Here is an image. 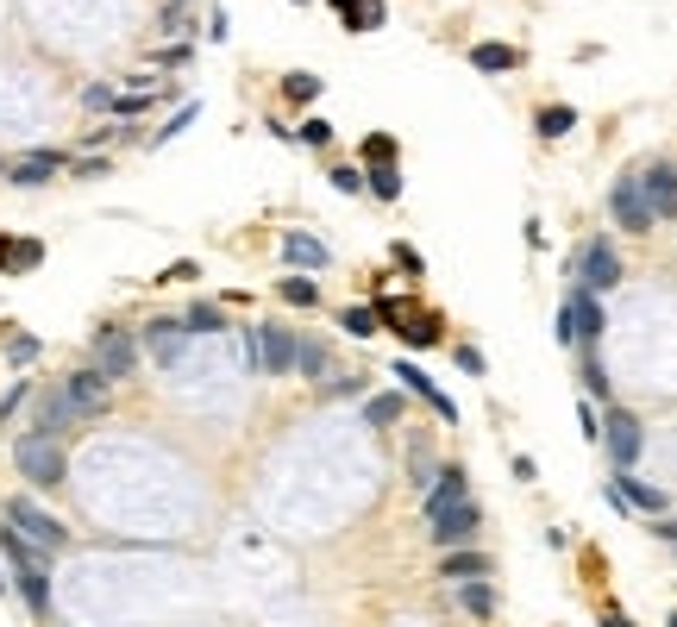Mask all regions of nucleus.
Segmentation results:
<instances>
[{"label":"nucleus","mask_w":677,"mask_h":627,"mask_svg":"<svg viewBox=\"0 0 677 627\" xmlns=\"http://www.w3.org/2000/svg\"><path fill=\"white\" fill-rule=\"evenodd\" d=\"M38 352H44V345H38L32 333H13V339H7V364H32Z\"/></svg>","instance_id":"obj_36"},{"label":"nucleus","mask_w":677,"mask_h":627,"mask_svg":"<svg viewBox=\"0 0 677 627\" xmlns=\"http://www.w3.org/2000/svg\"><path fill=\"white\" fill-rule=\"evenodd\" d=\"M0 559H13V577H19V602L44 621L51 615V571H44V559L51 552H38L32 540H19L13 527H0Z\"/></svg>","instance_id":"obj_1"},{"label":"nucleus","mask_w":677,"mask_h":627,"mask_svg":"<svg viewBox=\"0 0 677 627\" xmlns=\"http://www.w3.org/2000/svg\"><path fill=\"white\" fill-rule=\"evenodd\" d=\"M283 301H289V308H320V283H314V276H301V270H289L283 276Z\"/></svg>","instance_id":"obj_25"},{"label":"nucleus","mask_w":677,"mask_h":627,"mask_svg":"<svg viewBox=\"0 0 677 627\" xmlns=\"http://www.w3.org/2000/svg\"><path fill=\"white\" fill-rule=\"evenodd\" d=\"M0 176H7V164H0Z\"/></svg>","instance_id":"obj_48"},{"label":"nucleus","mask_w":677,"mask_h":627,"mask_svg":"<svg viewBox=\"0 0 677 627\" xmlns=\"http://www.w3.org/2000/svg\"><path fill=\"white\" fill-rule=\"evenodd\" d=\"M609 214H615L621 232H634V239H646V232L659 226V220H652V207H646V195H640V176H634V170H627L615 189H609Z\"/></svg>","instance_id":"obj_10"},{"label":"nucleus","mask_w":677,"mask_h":627,"mask_svg":"<svg viewBox=\"0 0 677 627\" xmlns=\"http://www.w3.org/2000/svg\"><path fill=\"white\" fill-rule=\"evenodd\" d=\"M364 421H370V427H395V421H402V396H395V389L370 396V402H364Z\"/></svg>","instance_id":"obj_26"},{"label":"nucleus","mask_w":677,"mask_h":627,"mask_svg":"<svg viewBox=\"0 0 677 627\" xmlns=\"http://www.w3.org/2000/svg\"><path fill=\"white\" fill-rule=\"evenodd\" d=\"M458 602H464V615H477V621L496 615V590H489V577H471V584H458Z\"/></svg>","instance_id":"obj_21"},{"label":"nucleus","mask_w":677,"mask_h":627,"mask_svg":"<svg viewBox=\"0 0 677 627\" xmlns=\"http://www.w3.org/2000/svg\"><path fill=\"white\" fill-rule=\"evenodd\" d=\"M283 258H289L301 276H308V270H320V264H333V251H326L314 232H283Z\"/></svg>","instance_id":"obj_19"},{"label":"nucleus","mask_w":677,"mask_h":627,"mask_svg":"<svg viewBox=\"0 0 677 627\" xmlns=\"http://www.w3.org/2000/svg\"><path fill=\"white\" fill-rule=\"evenodd\" d=\"M458 370H464V377H483V352H477V345H458Z\"/></svg>","instance_id":"obj_41"},{"label":"nucleus","mask_w":677,"mask_h":627,"mask_svg":"<svg viewBox=\"0 0 677 627\" xmlns=\"http://www.w3.org/2000/svg\"><path fill=\"white\" fill-rule=\"evenodd\" d=\"M44 264V245L38 239H13V264L7 270H38Z\"/></svg>","instance_id":"obj_33"},{"label":"nucleus","mask_w":677,"mask_h":627,"mask_svg":"<svg viewBox=\"0 0 677 627\" xmlns=\"http://www.w3.org/2000/svg\"><path fill=\"white\" fill-rule=\"evenodd\" d=\"M182 327L189 333H226V314L214 301H189V308H182Z\"/></svg>","instance_id":"obj_23"},{"label":"nucleus","mask_w":677,"mask_h":627,"mask_svg":"<svg viewBox=\"0 0 677 627\" xmlns=\"http://www.w3.org/2000/svg\"><path fill=\"white\" fill-rule=\"evenodd\" d=\"M57 170H63V151H32V157H19V164H7L13 189H44Z\"/></svg>","instance_id":"obj_17"},{"label":"nucleus","mask_w":677,"mask_h":627,"mask_svg":"<svg viewBox=\"0 0 677 627\" xmlns=\"http://www.w3.org/2000/svg\"><path fill=\"white\" fill-rule=\"evenodd\" d=\"M7 527L19 533V540H32L38 552H63V546H69V527L51 515V508H38L32 496H13V502H7Z\"/></svg>","instance_id":"obj_4"},{"label":"nucleus","mask_w":677,"mask_h":627,"mask_svg":"<svg viewBox=\"0 0 677 627\" xmlns=\"http://www.w3.org/2000/svg\"><path fill=\"white\" fill-rule=\"evenodd\" d=\"M57 396L69 402V414H76V421H95V414L113 402V383L101 377L95 364H82V370H69V377L57 383Z\"/></svg>","instance_id":"obj_6"},{"label":"nucleus","mask_w":677,"mask_h":627,"mask_svg":"<svg viewBox=\"0 0 677 627\" xmlns=\"http://www.w3.org/2000/svg\"><path fill=\"white\" fill-rule=\"evenodd\" d=\"M395 377H402V383L414 389V396H420V402H427V408L439 414V421H458V402H452V396H446V389H439V383H433L420 364H408V358H402V364H395Z\"/></svg>","instance_id":"obj_16"},{"label":"nucleus","mask_w":677,"mask_h":627,"mask_svg":"<svg viewBox=\"0 0 677 627\" xmlns=\"http://www.w3.org/2000/svg\"><path fill=\"white\" fill-rule=\"evenodd\" d=\"M609 502H615V508H640V515H665V490H652V483H640L634 471H615V483H609Z\"/></svg>","instance_id":"obj_14"},{"label":"nucleus","mask_w":677,"mask_h":627,"mask_svg":"<svg viewBox=\"0 0 677 627\" xmlns=\"http://www.w3.org/2000/svg\"><path fill=\"white\" fill-rule=\"evenodd\" d=\"M383 19H389V13H383V0H364L358 13H345V32H377Z\"/></svg>","instance_id":"obj_30"},{"label":"nucleus","mask_w":677,"mask_h":627,"mask_svg":"<svg viewBox=\"0 0 677 627\" xmlns=\"http://www.w3.org/2000/svg\"><path fill=\"white\" fill-rule=\"evenodd\" d=\"M602 627H634V621H627L621 609H609V615H602Z\"/></svg>","instance_id":"obj_44"},{"label":"nucleus","mask_w":677,"mask_h":627,"mask_svg":"<svg viewBox=\"0 0 677 627\" xmlns=\"http://www.w3.org/2000/svg\"><path fill=\"white\" fill-rule=\"evenodd\" d=\"M364 195L402 201V170H395V164H370V170H364Z\"/></svg>","instance_id":"obj_22"},{"label":"nucleus","mask_w":677,"mask_h":627,"mask_svg":"<svg viewBox=\"0 0 677 627\" xmlns=\"http://www.w3.org/2000/svg\"><path fill=\"white\" fill-rule=\"evenodd\" d=\"M26 396H32V383H13V389H7V396H0V421H13V414H19V408H26Z\"/></svg>","instance_id":"obj_39"},{"label":"nucleus","mask_w":677,"mask_h":627,"mask_svg":"<svg viewBox=\"0 0 677 627\" xmlns=\"http://www.w3.org/2000/svg\"><path fill=\"white\" fill-rule=\"evenodd\" d=\"M640 176V195H646V207H652V220H677V164H646V170H634Z\"/></svg>","instance_id":"obj_12"},{"label":"nucleus","mask_w":677,"mask_h":627,"mask_svg":"<svg viewBox=\"0 0 677 627\" xmlns=\"http://www.w3.org/2000/svg\"><path fill=\"white\" fill-rule=\"evenodd\" d=\"M333 7H339V13H358V7H364V0H333Z\"/></svg>","instance_id":"obj_45"},{"label":"nucleus","mask_w":677,"mask_h":627,"mask_svg":"<svg viewBox=\"0 0 677 627\" xmlns=\"http://www.w3.org/2000/svg\"><path fill=\"white\" fill-rule=\"evenodd\" d=\"M471 63L489 69V76H502V69H515V63H521V51H515V44H477Z\"/></svg>","instance_id":"obj_24"},{"label":"nucleus","mask_w":677,"mask_h":627,"mask_svg":"<svg viewBox=\"0 0 677 627\" xmlns=\"http://www.w3.org/2000/svg\"><path fill=\"white\" fill-rule=\"evenodd\" d=\"M439 577H446V584H471V577H489V559L471 552V546H458V552L439 559Z\"/></svg>","instance_id":"obj_20"},{"label":"nucleus","mask_w":677,"mask_h":627,"mask_svg":"<svg viewBox=\"0 0 677 627\" xmlns=\"http://www.w3.org/2000/svg\"><path fill=\"white\" fill-rule=\"evenodd\" d=\"M565 132H577V113L571 107H546L540 113V138H565Z\"/></svg>","instance_id":"obj_31"},{"label":"nucleus","mask_w":677,"mask_h":627,"mask_svg":"<svg viewBox=\"0 0 677 627\" xmlns=\"http://www.w3.org/2000/svg\"><path fill=\"white\" fill-rule=\"evenodd\" d=\"M295 345H301V333H289V327H276V320H264V327L251 333V364H258L264 377H289V370H295Z\"/></svg>","instance_id":"obj_8"},{"label":"nucleus","mask_w":677,"mask_h":627,"mask_svg":"<svg viewBox=\"0 0 677 627\" xmlns=\"http://www.w3.org/2000/svg\"><path fill=\"white\" fill-rule=\"evenodd\" d=\"M602 446H609L615 471H634V464H640V452H646V427H640V414L609 408V414H602Z\"/></svg>","instance_id":"obj_7"},{"label":"nucleus","mask_w":677,"mask_h":627,"mask_svg":"<svg viewBox=\"0 0 677 627\" xmlns=\"http://www.w3.org/2000/svg\"><path fill=\"white\" fill-rule=\"evenodd\" d=\"M652 533H659V540H671V546H677V521H665V515H659V521H652Z\"/></svg>","instance_id":"obj_43"},{"label":"nucleus","mask_w":677,"mask_h":627,"mask_svg":"<svg viewBox=\"0 0 677 627\" xmlns=\"http://www.w3.org/2000/svg\"><path fill=\"white\" fill-rule=\"evenodd\" d=\"M577 427H583V439H602V421H596L590 402H577Z\"/></svg>","instance_id":"obj_42"},{"label":"nucleus","mask_w":677,"mask_h":627,"mask_svg":"<svg viewBox=\"0 0 677 627\" xmlns=\"http://www.w3.org/2000/svg\"><path fill=\"white\" fill-rule=\"evenodd\" d=\"M370 164H395V138H389V132L364 138V170H370Z\"/></svg>","instance_id":"obj_34"},{"label":"nucleus","mask_w":677,"mask_h":627,"mask_svg":"<svg viewBox=\"0 0 677 627\" xmlns=\"http://www.w3.org/2000/svg\"><path fill=\"white\" fill-rule=\"evenodd\" d=\"M671 627H677V609H671Z\"/></svg>","instance_id":"obj_46"},{"label":"nucleus","mask_w":677,"mask_h":627,"mask_svg":"<svg viewBox=\"0 0 677 627\" xmlns=\"http://www.w3.org/2000/svg\"><path fill=\"white\" fill-rule=\"evenodd\" d=\"M339 327L352 333V339H370V333H377V308H345V314H339Z\"/></svg>","instance_id":"obj_32"},{"label":"nucleus","mask_w":677,"mask_h":627,"mask_svg":"<svg viewBox=\"0 0 677 627\" xmlns=\"http://www.w3.org/2000/svg\"><path fill=\"white\" fill-rule=\"evenodd\" d=\"M377 327H389L402 345H414V352L420 345H439V314L420 295H383L377 301Z\"/></svg>","instance_id":"obj_3"},{"label":"nucleus","mask_w":677,"mask_h":627,"mask_svg":"<svg viewBox=\"0 0 677 627\" xmlns=\"http://www.w3.org/2000/svg\"><path fill=\"white\" fill-rule=\"evenodd\" d=\"M471 502V483H464L458 464H439V471L427 477V515H446V508Z\"/></svg>","instance_id":"obj_15"},{"label":"nucleus","mask_w":677,"mask_h":627,"mask_svg":"<svg viewBox=\"0 0 677 627\" xmlns=\"http://www.w3.org/2000/svg\"><path fill=\"white\" fill-rule=\"evenodd\" d=\"M577 289L583 295H609V289H621V251H615V239H590L577 251Z\"/></svg>","instance_id":"obj_5"},{"label":"nucleus","mask_w":677,"mask_h":627,"mask_svg":"<svg viewBox=\"0 0 677 627\" xmlns=\"http://www.w3.org/2000/svg\"><path fill=\"white\" fill-rule=\"evenodd\" d=\"M583 396H615V389H609V370H602L596 352H583Z\"/></svg>","instance_id":"obj_29"},{"label":"nucleus","mask_w":677,"mask_h":627,"mask_svg":"<svg viewBox=\"0 0 677 627\" xmlns=\"http://www.w3.org/2000/svg\"><path fill=\"white\" fill-rule=\"evenodd\" d=\"M145 352L170 370V364H182V352H189V327H182V314H157L151 327H145Z\"/></svg>","instance_id":"obj_13"},{"label":"nucleus","mask_w":677,"mask_h":627,"mask_svg":"<svg viewBox=\"0 0 677 627\" xmlns=\"http://www.w3.org/2000/svg\"><path fill=\"white\" fill-rule=\"evenodd\" d=\"M295 7H308V0H295Z\"/></svg>","instance_id":"obj_47"},{"label":"nucleus","mask_w":677,"mask_h":627,"mask_svg":"<svg viewBox=\"0 0 677 627\" xmlns=\"http://www.w3.org/2000/svg\"><path fill=\"white\" fill-rule=\"evenodd\" d=\"M565 308H571V327H577V345H583V352H596V339H602V301L577 289V295L565 301Z\"/></svg>","instance_id":"obj_18"},{"label":"nucleus","mask_w":677,"mask_h":627,"mask_svg":"<svg viewBox=\"0 0 677 627\" xmlns=\"http://www.w3.org/2000/svg\"><path fill=\"white\" fill-rule=\"evenodd\" d=\"M13 464H19V477H26V483H38V490H57V483L69 477L63 439L57 433H38V427H26V433L13 439Z\"/></svg>","instance_id":"obj_2"},{"label":"nucleus","mask_w":677,"mask_h":627,"mask_svg":"<svg viewBox=\"0 0 677 627\" xmlns=\"http://www.w3.org/2000/svg\"><path fill=\"white\" fill-rule=\"evenodd\" d=\"M189 120H195V101H189V107H182V113H176V120H170V126H163V132H157V145H170V138H182V126H189Z\"/></svg>","instance_id":"obj_40"},{"label":"nucleus","mask_w":677,"mask_h":627,"mask_svg":"<svg viewBox=\"0 0 677 627\" xmlns=\"http://www.w3.org/2000/svg\"><path fill=\"white\" fill-rule=\"evenodd\" d=\"M113 101H120V88H107V82H88L82 88V107H95V113H113Z\"/></svg>","instance_id":"obj_35"},{"label":"nucleus","mask_w":677,"mask_h":627,"mask_svg":"<svg viewBox=\"0 0 677 627\" xmlns=\"http://www.w3.org/2000/svg\"><path fill=\"white\" fill-rule=\"evenodd\" d=\"M295 138H301V145H314V151H326V145H333V126H326V120H308Z\"/></svg>","instance_id":"obj_38"},{"label":"nucleus","mask_w":677,"mask_h":627,"mask_svg":"<svg viewBox=\"0 0 677 627\" xmlns=\"http://www.w3.org/2000/svg\"><path fill=\"white\" fill-rule=\"evenodd\" d=\"M283 95H289L295 107H308V101L320 95V76H308V69H289V76H283Z\"/></svg>","instance_id":"obj_28"},{"label":"nucleus","mask_w":677,"mask_h":627,"mask_svg":"<svg viewBox=\"0 0 677 627\" xmlns=\"http://www.w3.org/2000/svg\"><path fill=\"white\" fill-rule=\"evenodd\" d=\"M333 189L339 195H364V170L358 164H333Z\"/></svg>","instance_id":"obj_37"},{"label":"nucleus","mask_w":677,"mask_h":627,"mask_svg":"<svg viewBox=\"0 0 677 627\" xmlns=\"http://www.w3.org/2000/svg\"><path fill=\"white\" fill-rule=\"evenodd\" d=\"M88 364H95L107 383H126L132 370H138V345H132V333H126V327H101V333H95V358H88Z\"/></svg>","instance_id":"obj_9"},{"label":"nucleus","mask_w":677,"mask_h":627,"mask_svg":"<svg viewBox=\"0 0 677 627\" xmlns=\"http://www.w3.org/2000/svg\"><path fill=\"white\" fill-rule=\"evenodd\" d=\"M295 370H301V377H326V345L320 339H308V333H301V345H295Z\"/></svg>","instance_id":"obj_27"},{"label":"nucleus","mask_w":677,"mask_h":627,"mask_svg":"<svg viewBox=\"0 0 677 627\" xmlns=\"http://www.w3.org/2000/svg\"><path fill=\"white\" fill-rule=\"evenodd\" d=\"M427 527H433V546L458 552V546H471L477 533H483V508L477 502H458V508H446V515H427Z\"/></svg>","instance_id":"obj_11"}]
</instances>
